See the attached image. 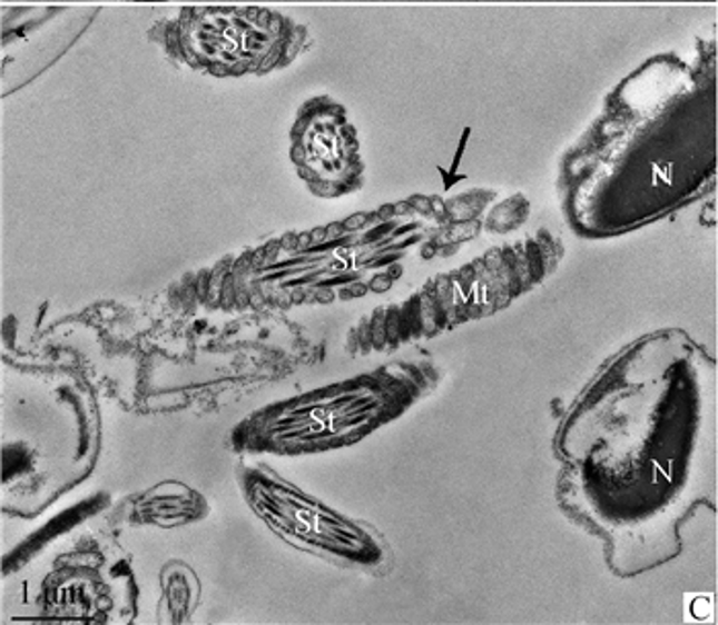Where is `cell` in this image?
Returning <instances> with one entry per match:
<instances>
[{
  "mask_svg": "<svg viewBox=\"0 0 718 625\" xmlns=\"http://www.w3.org/2000/svg\"><path fill=\"white\" fill-rule=\"evenodd\" d=\"M289 158L318 196L335 197L352 189L360 172L357 146L337 105L314 99L302 107L292 128Z\"/></svg>",
  "mask_w": 718,
  "mask_h": 625,
  "instance_id": "3",
  "label": "cell"
},
{
  "mask_svg": "<svg viewBox=\"0 0 718 625\" xmlns=\"http://www.w3.org/2000/svg\"><path fill=\"white\" fill-rule=\"evenodd\" d=\"M561 240L547 232L496 247L456 274L433 279L413 300L396 306L401 337L415 339L508 308L540 286L561 262Z\"/></svg>",
  "mask_w": 718,
  "mask_h": 625,
  "instance_id": "1",
  "label": "cell"
},
{
  "mask_svg": "<svg viewBox=\"0 0 718 625\" xmlns=\"http://www.w3.org/2000/svg\"><path fill=\"white\" fill-rule=\"evenodd\" d=\"M296 245H298V236L286 235L279 240L282 250H296Z\"/></svg>",
  "mask_w": 718,
  "mask_h": 625,
  "instance_id": "4",
  "label": "cell"
},
{
  "mask_svg": "<svg viewBox=\"0 0 718 625\" xmlns=\"http://www.w3.org/2000/svg\"><path fill=\"white\" fill-rule=\"evenodd\" d=\"M150 38L177 62L214 77L265 75L301 52L304 29L269 9H184Z\"/></svg>",
  "mask_w": 718,
  "mask_h": 625,
  "instance_id": "2",
  "label": "cell"
}]
</instances>
